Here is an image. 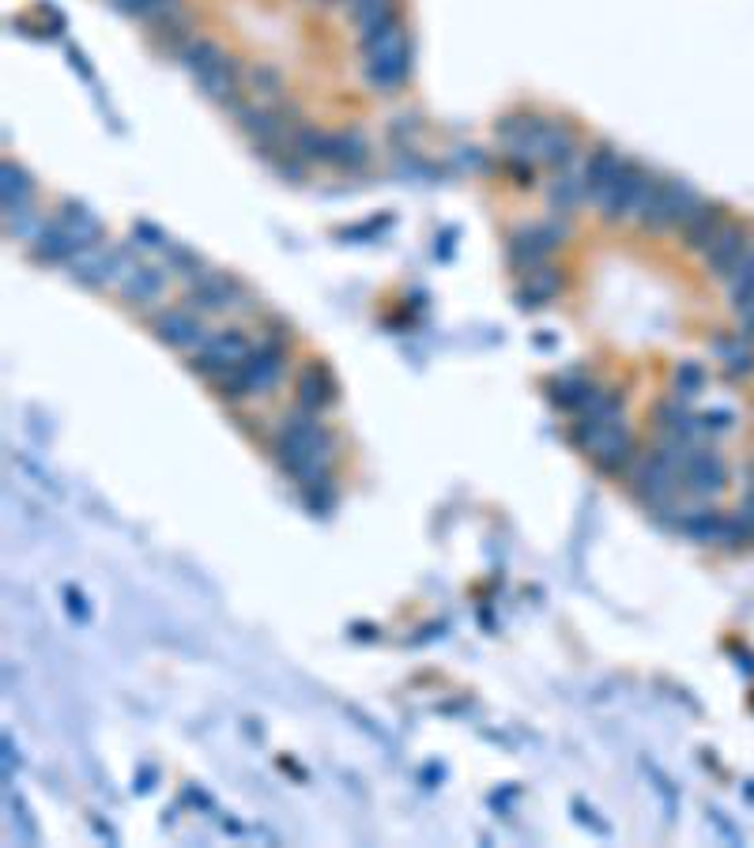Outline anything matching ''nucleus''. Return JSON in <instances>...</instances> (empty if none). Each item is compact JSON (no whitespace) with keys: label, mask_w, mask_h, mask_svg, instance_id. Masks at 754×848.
I'll return each mask as SVG.
<instances>
[{"label":"nucleus","mask_w":754,"mask_h":848,"mask_svg":"<svg viewBox=\"0 0 754 848\" xmlns=\"http://www.w3.org/2000/svg\"><path fill=\"white\" fill-rule=\"evenodd\" d=\"M272 457L276 464L299 483L302 490L314 487H329V472L336 460V438L332 431L321 423L317 411H306L294 403V411H287L276 426L272 438Z\"/></svg>","instance_id":"nucleus-1"},{"label":"nucleus","mask_w":754,"mask_h":848,"mask_svg":"<svg viewBox=\"0 0 754 848\" xmlns=\"http://www.w3.org/2000/svg\"><path fill=\"white\" fill-rule=\"evenodd\" d=\"M287 348H291V328L287 320L272 317L257 343H253L250 359L242 362L238 370H231L227 377L216 381L219 400L238 403V400H253V397H268L276 385L283 381L287 370Z\"/></svg>","instance_id":"nucleus-2"},{"label":"nucleus","mask_w":754,"mask_h":848,"mask_svg":"<svg viewBox=\"0 0 754 848\" xmlns=\"http://www.w3.org/2000/svg\"><path fill=\"white\" fill-rule=\"evenodd\" d=\"M570 441L581 452H588L593 464L600 468L604 475L627 472L637 457L634 434H630L627 423H600V419L577 415V423L570 426Z\"/></svg>","instance_id":"nucleus-3"},{"label":"nucleus","mask_w":754,"mask_h":848,"mask_svg":"<svg viewBox=\"0 0 754 848\" xmlns=\"http://www.w3.org/2000/svg\"><path fill=\"white\" fill-rule=\"evenodd\" d=\"M412 76V38H408L404 23L381 35L377 43L363 46V80L370 90L381 95H397Z\"/></svg>","instance_id":"nucleus-4"},{"label":"nucleus","mask_w":754,"mask_h":848,"mask_svg":"<svg viewBox=\"0 0 754 848\" xmlns=\"http://www.w3.org/2000/svg\"><path fill=\"white\" fill-rule=\"evenodd\" d=\"M185 306L196 313H257V299L245 283H238L227 271L204 268L200 276L188 283Z\"/></svg>","instance_id":"nucleus-5"},{"label":"nucleus","mask_w":754,"mask_h":848,"mask_svg":"<svg viewBox=\"0 0 754 848\" xmlns=\"http://www.w3.org/2000/svg\"><path fill=\"white\" fill-rule=\"evenodd\" d=\"M253 343L250 336L242 332V328H223V332H211L208 340L200 343V348L193 351V359H188V370L193 374H200L204 381L216 385L219 377H227L231 370L242 366L245 359H250Z\"/></svg>","instance_id":"nucleus-6"},{"label":"nucleus","mask_w":754,"mask_h":848,"mask_svg":"<svg viewBox=\"0 0 754 848\" xmlns=\"http://www.w3.org/2000/svg\"><path fill=\"white\" fill-rule=\"evenodd\" d=\"M702 204V196L694 193L691 181L683 178H660V189L653 196L649 216L642 219V227L649 230H679L686 219L694 216V208Z\"/></svg>","instance_id":"nucleus-7"},{"label":"nucleus","mask_w":754,"mask_h":848,"mask_svg":"<svg viewBox=\"0 0 754 848\" xmlns=\"http://www.w3.org/2000/svg\"><path fill=\"white\" fill-rule=\"evenodd\" d=\"M645 181H649V170H645L642 162H634V159L622 162V170L615 174L611 185L596 196V208H600L604 223H622V219H630V211H634Z\"/></svg>","instance_id":"nucleus-8"},{"label":"nucleus","mask_w":754,"mask_h":848,"mask_svg":"<svg viewBox=\"0 0 754 848\" xmlns=\"http://www.w3.org/2000/svg\"><path fill=\"white\" fill-rule=\"evenodd\" d=\"M151 328L159 336V343L174 351H196L204 340H208V328H204V313L188 310V306H170L151 317Z\"/></svg>","instance_id":"nucleus-9"},{"label":"nucleus","mask_w":754,"mask_h":848,"mask_svg":"<svg viewBox=\"0 0 754 848\" xmlns=\"http://www.w3.org/2000/svg\"><path fill=\"white\" fill-rule=\"evenodd\" d=\"M577 159V129L562 118H547L536 140V162L551 170H570Z\"/></svg>","instance_id":"nucleus-10"},{"label":"nucleus","mask_w":754,"mask_h":848,"mask_svg":"<svg viewBox=\"0 0 754 848\" xmlns=\"http://www.w3.org/2000/svg\"><path fill=\"white\" fill-rule=\"evenodd\" d=\"M348 12L358 31V49L400 27V0H348Z\"/></svg>","instance_id":"nucleus-11"},{"label":"nucleus","mask_w":754,"mask_h":848,"mask_svg":"<svg viewBox=\"0 0 754 848\" xmlns=\"http://www.w3.org/2000/svg\"><path fill=\"white\" fill-rule=\"evenodd\" d=\"M336 400H340V385H336V377L329 374V366L314 362V366L299 370V377H294V403H299V408L325 415Z\"/></svg>","instance_id":"nucleus-12"},{"label":"nucleus","mask_w":754,"mask_h":848,"mask_svg":"<svg viewBox=\"0 0 754 848\" xmlns=\"http://www.w3.org/2000/svg\"><path fill=\"white\" fill-rule=\"evenodd\" d=\"M725 483H728V468L720 460V452H713L709 446L694 449L683 468V487L698 494V498H709V494L725 490Z\"/></svg>","instance_id":"nucleus-13"},{"label":"nucleus","mask_w":754,"mask_h":848,"mask_svg":"<svg viewBox=\"0 0 754 848\" xmlns=\"http://www.w3.org/2000/svg\"><path fill=\"white\" fill-rule=\"evenodd\" d=\"M242 84H245V72H242V64H238V57H231V53H227L216 69L204 72V76L196 80V87H200L204 98H211L216 106H231V110L242 102Z\"/></svg>","instance_id":"nucleus-14"},{"label":"nucleus","mask_w":754,"mask_h":848,"mask_svg":"<svg viewBox=\"0 0 754 848\" xmlns=\"http://www.w3.org/2000/svg\"><path fill=\"white\" fill-rule=\"evenodd\" d=\"M747 242H751L747 227H743V223H732V219H728L725 230H720V234L706 245V253H702V257H706V268L713 271V276L725 279L728 271L735 268V261L743 257V250H747Z\"/></svg>","instance_id":"nucleus-15"},{"label":"nucleus","mask_w":754,"mask_h":848,"mask_svg":"<svg viewBox=\"0 0 754 848\" xmlns=\"http://www.w3.org/2000/svg\"><path fill=\"white\" fill-rule=\"evenodd\" d=\"M0 201H4V219L35 211V181L12 159H4V167H0Z\"/></svg>","instance_id":"nucleus-16"},{"label":"nucleus","mask_w":754,"mask_h":848,"mask_svg":"<svg viewBox=\"0 0 754 848\" xmlns=\"http://www.w3.org/2000/svg\"><path fill=\"white\" fill-rule=\"evenodd\" d=\"M622 162H627V159H622L619 147L608 144V140H600V144L588 152L585 167H581V178H585V185H588V201H596V196H600L604 189L611 185L615 174L622 170Z\"/></svg>","instance_id":"nucleus-17"},{"label":"nucleus","mask_w":754,"mask_h":848,"mask_svg":"<svg viewBox=\"0 0 754 848\" xmlns=\"http://www.w3.org/2000/svg\"><path fill=\"white\" fill-rule=\"evenodd\" d=\"M31 250H35L38 261H49V265H69L72 257L80 253V242L69 234V227L61 223V219H46L42 230H38V238L31 242Z\"/></svg>","instance_id":"nucleus-18"},{"label":"nucleus","mask_w":754,"mask_h":848,"mask_svg":"<svg viewBox=\"0 0 754 848\" xmlns=\"http://www.w3.org/2000/svg\"><path fill=\"white\" fill-rule=\"evenodd\" d=\"M725 223H728V216H725V208L720 204H709V201H702L698 208H694V216L686 219L683 227V242H686V250H694V253H706V245L713 242V238L725 230Z\"/></svg>","instance_id":"nucleus-19"},{"label":"nucleus","mask_w":754,"mask_h":848,"mask_svg":"<svg viewBox=\"0 0 754 848\" xmlns=\"http://www.w3.org/2000/svg\"><path fill=\"white\" fill-rule=\"evenodd\" d=\"M167 271L170 268H151V265H141L133 271V276L121 283V299L129 302L133 310H144L151 306V302H159L162 294H167Z\"/></svg>","instance_id":"nucleus-20"},{"label":"nucleus","mask_w":754,"mask_h":848,"mask_svg":"<svg viewBox=\"0 0 754 848\" xmlns=\"http://www.w3.org/2000/svg\"><path fill=\"white\" fill-rule=\"evenodd\" d=\"M506 257H510V265H513L518 276H528V271H536V268L547 265L551 250L539 242L536 227H521V230H513L510 242H506Z\"/></svg>","instance_id":"nucleus-21"},{"label":"nucleus","mask_w":754,"mask_h":848,"mask_svg":"<svg viewBox=\"0 0 754 848\" xmlns=\"http://www.w3.org/2000/svg\"><path fill=\"white\" fill-rule=\"evenodd\" d=\"M329 162L340 170H363L370 162V140L363 129H340L329 136Z\"/></svg>","instance_id":"nucleus-22"},{"label":"nucleus","mask_w":754,"mask_h":848,"mask_svg":"<svg viewBox=\"0 0 754 848\" xmlns=\"http://www.w3.org/2000/svg\"><path fill=\"white\" fill-rule=\"evenodd\" d=\"M562 291V271L544 265L528 276H521V291H518V302L524 310H539V306H551Z\"/></svg>","instance_id":"nucleus-23"},{"label":"nucleus","mask_w":754,"mask_h":848,"mask_svg":"<svg viewBox=\"0 0 754 848\" xmlns=\"http://www.w3.org/2000/svg\"><path fill=\"white\" fill-rule=\"evenodd\" d=\"M57 219H61L64 227H69V234L80 242V250H92V245H102V219L95 216L87 204L80 201H64L61 208H57Z\"/></svg>","instance_id":"nucleus-24"},{"label":"nucleus","mask_w":754,"mask_h":848,"mask_svg":"<svg viewBox=\"0 0 754 848\" xmlns=\"http://www.w3.org/2000/svg\"><path fill=\"white\" fill-rule=\"evenodd\" d=\"M588 201V185L581 174H570V170H559L551 181V189H547V204H551L555 216L570 219L573 211L581 208V204Z\"/></svg>","instance_id":"nucleus-25"},{"label":"nucleus","mask_w":754,"mask_h":848,"mask_svg":"<svg viewBox=\"0 0 754 848\" xmlns=\"http://www.w3.org/2000/svg\"><path fill=\"white\" fill-rule=\"evenodd\" d=\"M69 271L76 283L84 287H110V245H92V250H80L69 261Z\"/></svg>","instance_id":"nucleus-26"},{"label":"nucleus","mask_w":754,"mask_h":848,"mask_svg":"<svg viewBox=\"0 0 754 848\" xmlns=\"http://www.w3.org/2000/svg\"><path fill=\"white\" fill-rule=\"evenodd\" d=\"M223 57H227V49H223V46L211 43V38H204V35H196L193 43H188V46L182 49V53L174 57V61L182 64V69H185L193 80H200L204 72L216 69V64L223 61Z\"/></svg>","instance_id":"nucleus-27"},{"label":"nucleus","mask_w":754,"mask_h":848,"mask_svg":"<svg viewBox=\"0 0 754 848\" xmlns=\"http://www.w3.org/2000/svg\"><path fill=\"white\" fill-rule=\"evenodd\" d=\"M596 397H600V385L588 381V377H577V374L555 381V392H551V400L559 403L562 411H573V415H581Z\"/></svg>","instance_id":"nucleus-28"},{"label":"nucleus","mask_w":754,"mask_h":848,"mask_svg":"<svg viewBox=\"0 0 754 848\" xmlns=\"http://www.w3.org/2000/svg\"><path fill=\"white\" fill-rule=\"evenodd\" d=\"M728 283V299H732V306H747V302L754 299V238L747 242V250H743V257L735 261V268L725 276Z\"/></svg>","instance_id":"nucleus-29"},{"label":"nucleus","mask_w":754,"mask_h":848,"mask_svg":"<svg viewBox=\"0 0 754 848\" xmlns=\"http://www.w3.org/2000/svg\"><path fill=\"white\" fill-rule=\"evenodd\" d=\"M329 136L332 133H321L317 125H306V121H302V125L291 133V152L299 155V159H306L309 167L329 162Z\"/></svg>","instance_id":"nucleus-30"},{"label":"nucleus","mask_w":754,"mask_h":848,"mask_svg":"<svg viewBox=\"0 0 754 848\" xmlns=\"http://www.w3.org/2000/svg\"><path fill=\"white\" fill-rule=\"evenodd\" d=\"M245 84L253 87L257 102H280V98H287V84L272 64H257V69H250L245 72Z\"/></svg>","instance_id":"nucleus-31"},{"label":"nucleus","mask_w":754,"mask_h":848,"mask_svg":"<svg viewBox=\"0 0 754 848\" xmlns=\"http://www.w3.org/2000/svg\"><path fill=\"white\" fill-rule=\"evenodd\" d=\"M167 268L170 271H178V276H185L188 283H193L196 276H200L204 268V257L196 250H188V245H178V242H170V250H167Z\"/></svg>","instance_id":"nucleus-32"},{"label":"nucleus","mask_w":754,"mask_h":848,"mask_svg":"<svg viewBox=\"0 0 754 848\" xmlns=\"http://www.w3.org/2000/svg\"><path fill=\"white\" fill-rule=\"evenodd\" d=\"M702 385H706V370L698 362H683L676 370V397H698Z\"/></svg>","instance_id":"nucleus-33"},{"label":"nucleus","mask_w":754,"mask_h":848,"mask_svg":"<svg viewBox=\"0 0 754 848\" xmlns=\"http://www.w3.org/2000/svg\"><path fill=\"white\" fill-rule=\"evenodd\" d=\"M720 359H725L728 374H751V370H754V355H751V348H747V343H740V340L720 343Z\"/></svg>","instance_id":"nucleus-34"},{"label":"nucleus","mask_w":754,"mask_h":848,"mask_svg":"<svg viewBox=\"0 0 754 848\" xmlns=\"http://www.w3.org/2000/svg\"><path fill=\"white\" fill-rule=\"evenodd\" d=\"M133 242H141V250H155V253H167L170 250V238L162 234V230L155 223H147V219L133 223Z\"/></svg>","instance_id":"nucleus-35"},{"label":"nucleus","mask_w":754,"mask_h":848,"mask_svg":"<svg viewBox=\"0 0 754 848\" xmlns=\"http://www.w3.org/2000/svg\"><path fill=\"white\" fill-rule=\"evenodd\" d=\"M657 189H660V178H657V174H649V181H645V189H642V196H637V204H634V211H630V219H634L637 227H642V219L649 216L653 196H657Z\"/></svg>","instance_id":"nucleus-36"},{"label":"nucleus","mask_w":754,"mask_h":848,"mask_svg":"<svg viewBox=\"0 0 754 848\" xmlns=\"http://www.w3.org/2000/svg\"><path fill=\"white\" fill-rule=\"evenodd\" d=\"M536 234H539V242H544L547 250L555 253V250H559V245L566 242V234H570V230H566V223H559V216H555L551 223H539Z\"/></svg>","instance_id":"nucleus-37"},{"label":"nucleus","mask_w":754,"mask_h":848,"mask_svg":"<svg viewBox=\"0 0 754 848\" xmlns=\"http://www.w3.org/2000/svg\"><path fill=\"white\" fill-rule=\"evenodd\" d=\"M110 4H113V12L129 15V20H144V15L155 8V0H110Z\"/></svg>","instance_id":"nucleus-38"},{"label":"nucleus","mask_w":754,"mask_h":848,"mask_svg":"<svg viewBox=\"0 0 754 848\" xmlns=\"http://www.w3.org/2000/svg\"><path fill=\"white\" fill-rule=\"evenodd\" d=\"M309 4H348V0H309Z\"/></svg>","instance_id":"nucleus-39"}]
</instances>
